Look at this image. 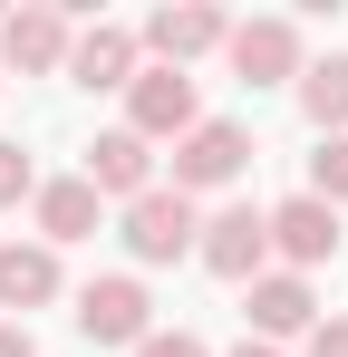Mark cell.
Segmentation results:
<instances>
[{"mask_svg": "<svg viewBox=\"0 0 348 357\" xmlns=\"http://www.w3.org/2000/svg\"><path fill=\"white\" fill-rule=\"evenodd\" d=\"M232 20L223 10H203V0H174V10H155L145 20V49H155V68H194L203 49H223Z\"/></svg>", "mask_w": 348, "mask_h": 357, "instance_id": "cell-6", "label": "cell"}, {"mask_svg": "<svg viewBox=\"0 0 348 357\" xmlns=\"http://www.w3.org/2000/svg\"><path fill=\"white\" fill-rule=\"evenodd\" d=\"M310 193L339 213L348 203V135H319V155H310Z\"/></svg>", "mask_w": 348, "mask_h": 357, "instance_id": "cell-16", "label": "cell"}, {"mask_svg": "<svg viewBox=\"0 0 348 357\" xmlns=\"http://www.w3.org/2000/svg\"><path fill=\"white\" fill-rule=\"evenodd\" d=\"M136 357H203V338H184V328H155V338H145Z\"/></svg>", "mask_w": 348, "mask_h": 357, "instance_id": "cell-18", "label": "cell"}, {"mask_svg": "<svg viewBox=\"0 0 348 357\" xmlns=\"http://www.w3.org/2000/svg\"><path fill=\"white\" fill-rule=\"evenodd\" d=\"M97 232V183L87 174H68V183H39V241H87Z\"/></svg>", "mask_w": 348, "mask_h": 357, "instance_id": "cell-14", "label": "cell"}, {"mask_svg": "<svg viewBox=\"0 0 348 357\" xmlns=\"http://www.w3.org/2000/svg\"><path fill=\"white\" fill-rule=\"evenodd\" d=\"M194 77H184V68H136V87H126V135H145V145H155V135H174V145H184V135H194Z\"/></svg>", "mask_w": 348, "mask_h": 357, "instance_id": "cell-2", "label": "cell"}, {"mask_svg": "<svg viewBox=\"0 0 348 357\" xmlns=\"http://www.w3.org/2000/svg\"><path fill=\"white\" fill-rule=\"evenodd\" d=\"M203 271L213 280H261V261H271V213H252V203H232V213H213L203 222Z\"/></svg>", "mask_w": 348, "mask_h": 357, "instance_id": "cell-3", "label": "cell"}, {"mask_svg": "<svg viewBox=\"0 0 348 357\" xmlns=\"http://www.w3.org/2000/svg\"><path fill=\"white\" fill-rule=\"evenodd\" d=\"M223 59L252 77V87H271V77H300V29L290 20H242L223 39Z\"/></svg>", "mask_w": 348, "mask_h": 357, "instance_id": "cell-8", "label": "cell"}, {"mask_svg": "<svg viewBox=\"0 0 348 357\" xmlns=\"http://www.w3.org/2000/svg\"><path fill=\"white\" fill-rule=\"evenodd\" d=\"M194 241H203V222H194V193L155 183V193H136V203H126V251H136V261H184Z\"/></svg>", "mask_w": 348, "mask_h": 357, "instance_id": "cell-1", "label": "cell"}, {"mask_svg": "<svg viewBox=\"0 0 348 357\" xmlns=\"http://www.w3.org/2000/svg\"><path fill=\"white\" fill-rule=\"evenodd\" d=\"M252 328H261V348H271V338H300V328H319L310 280H300V271H261V280H252Z\"/></svg>", "mask_w": 348, "mask_h": 357, "instance_id": "cell-9", "label": "cell"}, {"mask_svg": "<svg viewBox=\"0 0 348 357\" xmlns=\"http://www.w3.org/2000/svg\"><path fill=\"white\" fill-rule=\"evenodd\" d=\"M68 77H78V87H136V39L97 20L87 39H68Z\"/></svg>", "mask_w": 348, "mask_h": 357, "instance_id": "cell-13", "label": "cell"}, {"mask_svg": "<svg viewBox=\"0 0 348 357\" xmlns=\"http://www.w3.org/2000/svg\"><path fill=\"white\" fill-rule=\"evenodd\" d=\"M20 193H39V174H29L20 145H0V203H20Z\"/></svg>", "mask_w": 348, "mask_h": 357, "instance_id": "cell-17", "label": "cell"}, {"mask_svg": "<svg viewBox=\"0 0 348 357\" xmlns=\"http://www.w3.org/2000/svg\"><path fill=\"white\" fill-rule=\"evenodd\" d=\"M232 357H281V348H261V338H242V348H232Z\"/></svg>", "mask_w": 348, "mask_h": 357, "instance_id": "cell-21", "label": "cell"}, {"mask_svg": "<svg viewBox=\"0 0 348 357\" xmlns=\"http://www.w3.org/2000/svg\"><path fill=\"white\" fill-rule=\"evenodd\" d=\"M271 251H281L290 271H310V261H339V213H329L319 193H290L281 213H271Z\"/></svg>", "mask_w": 348, "mask_h": 357, "instance_id": "cell-7", "label": "cell"}, {"mask_svg": "<svg viewBox=\"0 0 348 357\" xmlns=\"http://www.w3.org/2000/svg\"><path fill=\"white\" fill-rule=\"evenodd\" d=\"M58 299V251L49 241H0V309H49Z\"/></svg>", "mask_w": 348, "mask_h": 357, "instance_id": "cell-12", "label": "cell"}, {"mask_svg": "<svg viewBox=\"0 0 348 357\" xmlns=\"http://www.w3.org/2000/svg\"><path fill=\"white\" fill-rule=\"evenodd\" d=\"M242 165H252V135L232 116H203L184 145H174V193H213V183H232Z\"/></svg>", "mask_w": 348, "mask_h": 357, "instance_id": "cell-5", "label": "cell"}, {"mask_svg": "<svg viewBox=\"0 0 348 357\" xmlns=\"http://www.w3.org/2000/svg\"><path fill=\"white\" fill-rule=\"evenodd\" d=\"M0 357H39V338H29L20 319H0Z\"/></svg>", "mask_w": 348, "mask_h": 357, "instance_id": "cell-20", "label": "cell"}, {"mask_svg": "<svg viewBox=\"0 0 348 357\" xmlns=\"http://www.w3.org/2000/svg\"><path fill=\"white\" fill-rule=\"evenodd\" d=\"M300 107H310L319 135H348V59H339V49H329L319 68H300Z\"/></svg>", "mask_w": 348, "mask_h": 357, "instance_id": "cell-15", "label": "cell"}, {"mask_svg": "<svg viewBox=\"0 0 348 357\" xmlns=\"http://www.w3.org/2000/svg\"><path fill=\"white\" fill-rule=\"evenodd\" d=\"M145 319H155V299L136 290L126 271H116V280H87V290H78V328H87L97 348H145V338H155Z\"/></svg>", "mask_w": 348, "mask_h": 357, "instance_id": "cell-4", "label": "cell"}, {"mask_svg": "<svg viewBox=\"0 0 348 357\" xmlns=\"http://www.w3.org/2000/svg\"><path fill=\"white\" fill-rule=\"evenodd\" d=\"M0 59L29 68V77H39V68H68V20L39 10V0H29V10H10V20H0Z\"/></svg>", "mask_w": 348, "mask_h": 357, "instance_id": "cell-10", "label": "cell"}, {"mask_svg": "<svg viewBox=\"0 0 348 357\" xmlns=\"http://www.w3.org/2000/svg\"><path fill=\"white\" fill-rule=\"evenodd\" d=\"M87 183H97V193H126V203H136V193H155V145H145V135H126V126L97 135V145H87Z\"/></svg>", "mask_w": 348, "mask_h": 357, "instance_id": "cell-11", "label": "cell"}, {"mask_svg": "<svg viewBox=\"0 0 348 357\" xmlns=\"http://www.w3.org/2000/svg\"><path fill=\"white\" fill-rule=\"evenodd\" d=\"M310 357H348V319H319L310 328Z\"/></svg>", "mask_w": 348, "mask_h": 357, "instance_id": "cell-19", "label": "cell"}]
</instances>
